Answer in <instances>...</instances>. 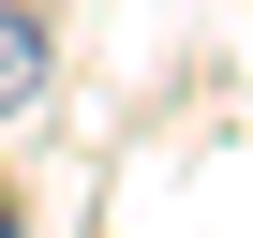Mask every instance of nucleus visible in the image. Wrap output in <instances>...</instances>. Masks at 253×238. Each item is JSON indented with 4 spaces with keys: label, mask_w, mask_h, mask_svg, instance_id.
Here are the masks:
<instances>
[{
    "label": "nucleus",
    "mask_w": 253,
    "mask_h": 238,
    "mask_svg": "<svg viewBox=\"0 0 253 238\" xmlns=\"http://www.w3.org/2000/svg\"><path fill=\"white\" fill-rule=\"evenodd\" d=\"M45 89V15H15V0H0V119H15Z\"/></svg>",
    "instance_id": "obj_1"
},
{
    "label": "nucleus",
    "mask_w": 253,
    "mask_h": 238,
    "mask_svg": "<svg viewBox=\"0 0 253 238\" xmlns=\"http://www.w3.org/2000/svg\"><path fill=\"white\" fill-rule=\"evenodd\" d=\"M0 238H15V223H0Z\"/></svg>",
    "instance_id": "obj_2"
}]
</instances>
